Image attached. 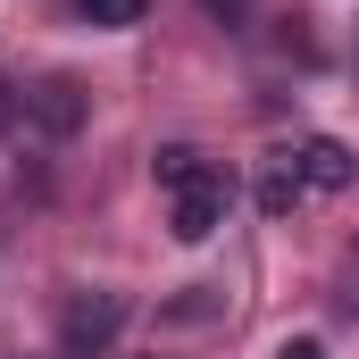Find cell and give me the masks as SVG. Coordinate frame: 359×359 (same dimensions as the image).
Returning a JSON list of instances; mask_svg holds the SVG:
<instances>
[{
  "mask_svg": "<svg viewBox=\"0 0 359 359\" xmlns=\"http://www.w3.org/2000/svg\"><path fill=\"white\" fill-rule=\"evenodd\" d=\"M117 326H126V292H76L67 318H59V351H67V359H92V351L117 343Z\"/></svg>",
  "mask_w": 359,
  "mask_h": 359,
  "instance_id": "obj_1",
  "label": "cell"
},
{
  "mask_svg": "<svg viewBox=\"0 0 359 359\" xmlns=\"http://www.w3.org/2000/svg\"><path fill=\"white\" fill-rule=\"evenodd\" d=\"M168 201H176V217H168L176 243H209V234L226 226V209H234V176H226V168H201V176L184 184V192H168Z\"/></svg>",
  "mask_w": 359,
  "mask_h": 359,
  "instance_id": "obj_2",
  "label": "cell"
},
{
  "mask_svg": "<svg viewBox=\"0 0 359 359\" xmlns=\"http://www.w3.org/2000/svg\"><path fill=\"white\" fill-rule=\"evenodd\" d=\"M292 168H301V184H309V192H351V184H359V159L334 142V134H309V142L292 151Z\"/></svg>",
  "mask_w": 359,
  "mask_h": 359,
  "instance_id": "obj_3",
  "label": "cell"
},
{
  "mask_svg": "<svg viewBox=\"0 0 359 359\" xmlns=\"http://www.w3.org/2000/svg\"><path fill=\"white\" fill-rule=\"evenodd\" d=\"M309 184H301V168H292V151L284 159H268V176H259V209L268 217H292V201H301Z\"/></svg>",
  "mask_w": 359,
  "mask_h": 359,
  "instance_id": "obj_4",
  "label": "cell"
},
{
  "mask_svg": "<svg viewBox=\"0 0 359 359\" xmlns=\"http://www.w3.org/2000/svg\"><path fill=\"white\" fill-rule=\"evenodd\" d=\"M201 168H209V159H201V151H192V142H168V151H159V159H151V176H159V192H184V184L201 176Z\"/></svg>",
  "mask_w": 359,
  "mask_h": 359,
  "instance_id": "obj_5",
  "label": "cell"
},
{
  "mask_svg": "<svg viewBox=\"0 0 359 359\" xmlns=\"http://www.w3.org/2000/svg\"><path fill=\"white\" fill-rule=\"evenodd\" d=\"M76 117H84V100H76L67 76H59V84H42V126H50V134H76Z\"/></svg>",
  "mask_w": 359,
  "mask_h": 359,
  "instance_id": "obj_6",
  "label": "cell"
},
{
  "mask_svg": "<svg viewBox=\"0 0 359 359\" xmlns=\"http://www.w3.org/2000/svg\"><path fill=\"white\" fill-rule=\"evenodd\" d=\"M76 8H84L92 25H142V8H151V0H76Z\"/></svg>",
  "mask_w": 359,
  "mask_h": 359,
  "instance_id": "obj_7",
  "label": "cell"
},
{
  "mask_svg": "<svg viewBox=\"0 0 359 359\" xmlns=\"http://www.w3.org/2000/svg\"><path fill=\"white\" fill-rule=\"evenodd\" d=\"M201 8H209L217 25H243V17H251V0H201Z\"/></svg>",
  "mask_w": 359,
  "mask_h": 359,
  "instance_id": "obj_8",
  "label": "cell"
},
{
  "mask_svg": "<svg viewBox=\"0 0 359 359\" xmlns=\"http://www.w3.org/2000/svg\"><path fill=\"white\" fill-rule=\"evenodd\" d=\"M276 359H326V351H318V343L301 334V343H284V351H276Z\"/></svg>",
  "mask_w": 359,
  "mask_h": 359,
  "instance_id": "obj_9",
  "label": "cell"
},
{
  "mask_svg": "<svg viewBox=\"0 0 359 359\" xmlns=\"http://www.w3.org/2000/svg\"><path fill=\"white\" fill-rule=\"evenodd\" d=\"M0 117H8V100H0Z\"/></svg>",
  "mask_w": 359,
  "mask_h": 359,
  "instance_id": "obj_10",
  "label": "cell"
}]
</instances>
